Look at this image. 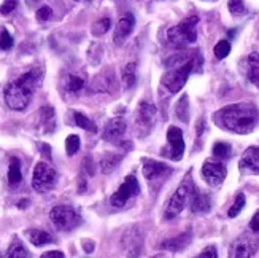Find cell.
Segmentation results:
<instances>
[{
    "mask_svg": "<svg viewBox=\"0 0 259 258\" xmlns=\"http://www.w3.org/2000/svg\"><path fill=\"white\" fill-rule=\"evenodd\" d=\"M218 126L235 134H250L259 123V110L251 102H238L215 113Z\"/></svg>",
    "mask_w": 259,
    "mask_h": 258,
    "instance_id": "obj_1",
    "label": "cell"
},
{
    "mask_svg": "<svg viewBox=\"0 0 259 258\" xmlns=\"http://www.w3.org/2000/svg\"><path fill=\"white\" fill-rule=\"evenodd\" d=\"M40 83H42V72L38 69L26 72L15 81H10L3 91L6 105L16 112L26 110Z\"/></svg>",
    "mask_w": 259,
    "mask_h": 258,
    "instance_id": "obj_2",
    "label": "cell"
},
{
    "mask_svg": "<svg viewBox=\"0 0 259 258\" xmlns=\"http://www.w3.org/2000/svg\"><path fill=\"white\" fill-rule=\"evenodd\" d=\"M202 63H203L202 56L199 54V51H197L194 54V58L189 59L188 63L181 64V65H176V67H170V69L164 73L162 80H161L162 86H164L166 90L169 93H172V94L181 91V88L186 85L189 73L197 70V65H199V69H201Z\"/></svg>",
    "mask_w": 259,
    "mask_h": 258,
    "instance_id": "obj_3",
    "label": "cell"
},
{
    "mask_svg": "<svg viewBox=\"0 0 259 258\" xmlns=\"http://www.w3.org/2000/svg\"><path fill=\"white\" fill-rule=\"evenodd\" d=\"M197 23H199V18L197 16H189L185 18L183 21L175 26L170 27L167 31V38L169 42L173 46H186L189 43H194L197 40Z\"/></svg>",
    "mask_w": 259,
    "mask_h": 258,
    "instance_id": "obj_4",
    "label": "cell"
},
{
    "mask_svg": "<svg viewBox=\"0 0 259 258\" xmlns=\"http://www.w3.org/2000/svg\"><path fill=\"white\" fill-rule=\"evenodd\" d=\"M56 169L45 161H40L33 167L32 187L37 193H48L56 185Z\"/></svg>",
    "mask_w": 259,
    "mask_h": 258,
    "instance_id": "obj_5",
    "label": "cell"
},
{
    "mask_svg": "<svg viewBox=\"0 0 259 258\" xmlns=\"http://www.w3.org/2000/svg\"><path fill=\"white\" fill-rule=\"evenodd\" d=\"M50 219L53 225L60 231H70V229L77 228L81 223V217L78 212L70 206H56L51 209Z\"/></svg>",
    "mask_w": 259,
    "mask_h": 258,
    "instance_id": "obj_6",
    "label": "cell"
},
{
    "mask_svg": "<svg viewBox=\"0 0 259 258\" xmlns=\"http://www.w3.org/2000/svg\"><path fill=\"white\" fill-rule=\"evenodd\" d=\"M194 183L191 182V179L188 177L181 185L176 188V192L173 193V196L169 201V206L166 210V217L167 219H173L176 217L183 209L186 207V204L191 201V196L194 193Z\"/></svg>",
    "mask_w": 259,
    "mask_h": 258,
    "instance_id": "obj_7",
    "label": "cell"
},
{
    "mask_svg": "<svg viewBox=\"0 0 259 258\" xmlns=\"http://www.w3.org/2000/svg\"><path fill=\"white\" fill-rule=\"evenodd\" d=\"M139 193H140V185H139L137 177H135V175H127L124 182H122V185L113 193V196L110 198V202L115 207H122L132 198L139 196Z\"/></svg>",
    "mask_w": 259,
    "mask_h": 258,
    "instance_id": "obj_8",
    "label": "cell"
},
{
    "mask_svg": "<svg viewBox=\"0 0 259 258\" xmlns=\"http://www.w3.org/2000/svg\"><path fill=\"white\" fill-rule=\"evenodd\" d=\"M164 156L172 161H180L185 153V140H183V132L180 128L170 126L167 131V148L162 150Z\"/></svg>",
    "mask_w": 259,
    "mask_h": 258,
    "instance_id": "obj_9",
    "label": "cell"
},
{
    "mask_svg": "<svg viewBox=\"0 0 259 258\" xmlns=\"http://www.w3.org/2000/svg\"><path fill=\"white\" fill-rule=\"evenodd\" d=\"M156 107L151 102H146V100H142L137 110V118H135V125L139 129V135L143 137L151 132V129L156 123Z\"/></svg>",
    "mask_w": 259,
    "mask_h": 258,
    "instance_id": "obj_10",
    "label": "cell"
},
{
    "mask_svg": "<svg viewBox=\"0 0 259 258\" xmlns=\"http://www.w3.org/2000/svg\"><path fill=\"white\" fill-rule=\"evenodd\" d=\"M259 249V241L251 236H240L229 250V258H251Z\"/></svg>",
    "mask_w": 259,
    "mask_h": 258,
    "instance_id": "obj_11",
    "label": "cell"
},
{
    "mask_svg": "<svg viewBox=\"0 0 259 258\" xmlns=\"http://www.w3.org/2000/svg\"><path fill=\"white\" fill-rule=\"evenodd\" d=\"M142 171H143V175H145V179L148 182L161 183L172 174V167H169L166 162H159L154 160H143Z\"/></svg>",
    "mask_w": 259,
    "mask_h": 258,
    "instance_id": "obj_12",
    "label": "cell"
},
{
    "mask_svg": "<svg viewBox=\"0 0 259 258\" xmlns=\"http://www.w3.org/2000/svg\"><path fill=\"white\" fill-rule=\"evenodd\" d=\"M202 175L208 185L218 187L224 182V179H226L228 171H226V167H224L223 162L205 161L202 166Z\"/></svg>",
    "mask_w": 259,
    "mask_h": 258,
    "instance_id": "obj_13",
    "label": "cell"
},
{
    "mask_svg": "<svg viewBox=\"0 0 259 258\" xmlns=\"http://www.w3.org/2000/svg\"><path fill=\"white\" fill-rule=\"evenodd\" d=\"M238 167L243 174H251L258 175L259 174V148L258 147H250L245 150L242 155Z\"/></svg>",
    "mask_w": 259,
    "mask_h": 258,
    "instance_id": "obj_14",
    "label": "cell"
},
{
    "mask_svg": "<svg viewBox=\"0 0 259 258\" xmlns=\"http://www.w3.org/2000/svg\"><path fill=\"white\" fill-rule=\"evenodd\" d=\"M134 26H135V16L132 15V13H126L124 16L119 18L116 27H115V35H113L115 43H116L118 46L124 43L126 38L132 33Z\"/></svg>",
    "mask_w": 259,
    "mask_h": 258,
    "instance_id": "obj_15",
    "label": "cell"
},
{
    "mask_svg": "<svg viewBox=\"0 0 259 258\" xmlns=\"http://www.w3.org/2000/svg\"><path fill=\"white\" fill-rule=\"evenodd\" d=\"M127 129L126 121L122 118H112L110 121H107V125L104 128V134L102 137L108 142H118L122 135H124Z\"/></svg>",
    "mask_w": 259,
    "mask_h": 258,
    "instance_id": "obj_16",
    "label": "cell"
},
{
    "mask_svg": "<svg viewBox=\"0 0 259 258\" xmlns=\"http://www.w3.org/2000/svg\"><path fill=\"white\" fill-rule=\"evenodd\" d=\"M210 209H212V199H210V196L194 190L193 196H191V210L194 214H205Z\"/></svg>",
    "mask_w": 259,
    "mask_h": 258,
    "instance_id": "obj_17",
    "label": "cell"
},
{
    "mask_svg": "<svg viewBox=\"0 0 259 258\" xmlns=\"http://www.w3.org/2000/svg\"><path fill=\"white\" fill-rule=\"evenodd\" d=\"M191 239H193V233L186 231V233H183V234L176 236V237H172V239L164 241L161 244V247L166 249V250H172V252H180V250L186 249L189 246Z\"/></svg>",
    "mask_w": 259,
    "mask_h": 258,
    "instance_id": "obj_18",
    "label": "cell"
},
{
    "mask_svg": "<svg viewBox=\"0 0 259 258\" xmlns=\"http://www.w3.org/2000/svg\"><path fill=\"white\" fill-rule=\"evenodd\" d=\"M26 236L35 247H43L53 242V236L43 229H27Z\"/></svg>",
    "mask_w": 259,
    "mask_h": 258,
    "instance_id": "obj_19",
    "label": "cell"
},
{
    "mask_svg": "<svg viewBox=\"0 0 259 258\" xmlns=\"http://www.w3.org/2000/svg\"><path fill=\"white\" fill-rule=\"evenodd\" d=\"M248 78L253 85L259 88V53L253 51L248 56Z\"/></svg>",
    "mask_w": 259,
    "mask_h": 258,
    "instance_id": "obj_20",
    "label": "cell"
},
{
    "mask_svg": "<svg viewBox=\"0 0 259 258\" xmlns=\"http://www.w3.org/2000/svg\"><path fill=\"white\" fill-rule=\"evenodd\" d=\"M21 180H23L21 161L13 156L10 160V167H8V182L10 185H18V183H21Z\"/></svg>",
    "mask_w": 259,
    "mask_h": 258,
    "instance_id": "obj_21",
    "label": "cell"
},
{
    "mask_svg": "<svg viewBox=\"0 0 259 258\" xmlns=\"http://www.w3.org/2000/svg\"><path fill=\"white\" fill-rule=\"evenodd\" d=\"M122 83H124L127 90L137 83V64L135 63H129L122 69Z\"/></svg>",
    "mask_w": 259,
    "mask_h": 258,
    "instance_id": "obj_22",
    "label": "cell"
},
{
    "mask_svg": "<svg viewBox=\"0 0 259 258\" xmlns=\"http://www.w3.org/2000/svg\"><path fill=\"white\" fill-rule=\"evenodd\" d=\"M121 160H122V155H110V156H105V158L100 161V171L104 172V174L113 172L115 169L119 166Z\"/></svg>",
    "mask_w": 259,
    "mask_h": 258,
    "instance_id": "obj_23",
    "label": "cell"
},
{
    "mask_svg": "<svg viewBox=\"0 0 259 258\" xmlns=\"http://www.w3.org/2000/svg\"><path fill=\"white\" fill-rule=\"evenodd\" d=\"M175 113H176V117L183 121V123H188V121H189V104H188V96H186V94H183L178 102H176Z\"/></svg>",
    "mask_w": 259,
    "mask_h": 258,
    "instance_id": "obj_24",
    "label": "cell"
},
{
    "mask_svg": "<svg viewBox=\"0 0 259 258\" xmlns=\"http://www.w3.org/2000/svg\"><path fill=\"white\" fill-rule=\"evenodd\" d=\"M85 86V80L78 77V75H69L67 77V81H65V90L72 93V94H77L83 90Z\"/></svg>",
    "mask_w": 259,
    "mask_h": 258,
    "instance_id": "obj_25",
    "label": "cell"
},
{
    "mask_svg": "<svg viewBox=\"0 0 259 258\" xmlns=\"http://www.w3.org/2000/svg\"><path fill=\"white\" fill-rule=\"evenodd\" d=\"M6 258H30L29 252L26 250V247L23 246L19 241H15L11 244V247L8 249V254H6Z\"/></svg>",
    "mask_w": 259,
    "mask_h": 258,
    "instance_id": "obj_26",
    "label": "cell"
},
{
    "mask_svg": "<svg viewBox=\"0 0 259 258\" xmlns=\"http://www.w3.org/2000/svg\"><path fill=\"white\" fill-rule=\"evenodd\" d=\"M112 27V19L110 18H102L99 19V21H95L92 24V33L95 37H100L104 35V33H107L108 31H110Z\"/></svg>",
    "mask_w": 259,
    "mask_h": 258,
    "instance_id": "obj_27",
    "label": "cell"
},
{
    "mask_svg": "<svg viewBox=\"0 0 259 258\" xmlns=\"http://www.w3.org/2000/svg\"><path fill=\"white\" fill-rule=\"evenodd\" d=\"M73 117H75V123H77V126H80L81 129H86V131H89V132H97V126H95L86 115L77 112Z\"/></svg>",
    "mask_w": 259,
    "mask_h": 258,
    "instance_id": "obj_28",
    "label": "cell"
},
{
    "mask_svg": "<svg viewBox=\"0 0 259 258\" xmlns=\"http://www.w3.org/2000/svg\"><path fill=\"white\" fill-rule=\"evenodd\" d=\"M213 155L220 160H228L230 158V155H232V148H230V145L226 144V142H216L213 147Z\"/></svg>",
    "mask_w": 259,
    "mask_h": 258,
    "instance_id": "obj_29",
    "label": "cell"
},
{
    "mask_svg": "<svg viewBox=\"0 0 259 258\" xmlns=\"http://www.w3.org/2000/svg\"><path fill=\"white\" fill-rule=\"evenodd\" d=\"M213 53H215L216 59H224V58H228L229 53H230V43L228 42V40H220V42L215 45Z\"/></svg>",
    "mask_w": 259,
    "mask_h": 258,
    "instance_id": "obj_30",
    "label": "cell"
},
{
    "mask_svg": "<svg viewBox=\"0 0 259 258\" xmlns=\"http://www.w3.org/2000/svg\"><path fill=\"white\" fill-rule=\"evenodd\" d=\"M245 194L243 193H238L237 196H235V201H234V204L230 206V209H229V212H228V215L230 217V219H234V217H237L238 214L242 212V209L245 207Z\"/></svg>",
    "mask_w": 259,
    "mask_h": 258,
    "instance_id": "obj_31",
    "label": "cell"
},
{
    "mask_svg": "<svg viewBox=\"0 0 259 258\" xmlns=\"http://www.w3.org/2000/svg\"><path fill=\"white\" fill-rule=\"evenodd\" d=\"M65 150H67V155H75L78 150H80V137L78 135H75V134H72V135H69L67 137V140H65Z\"/></svg>",
    "mask_w": 259,
    "mask_h": 258,
    "instance_id": "obj_32",
    "label": "cell"
},
{
    "mask_svg": "<svg viewBox=\"0 0 259 258\" xmlns=\"http://www.w3.org/2000/svg\"><path fill=\"white\" fill-rule=\"evenodd\" d=\"M13 37L11 33L6 31V29H2L0 31V48H2L3 51H8L13 48Z\"/></svg>",
    "mask_w": 259,
    "mask_h": 258,
    "instance_id": "obj_33",
    "label": "cell"
},
{
    "mask_svg": "<svg viewBox=\"0 0 259 258\" xmlns=\"http://www.w3.org/2000/svg\"><path fill=\"white\" fill-rule=\"evenodd\" d=\"M229 11L232 13V15L238 16V15H243L245 13V3L243 0H229Z\"/></svg>",
    "mask_w": 259,
    "mask_h": 258,
    "instance_id": "obj_34",
    "label": "cell"
},
{
    "mask_svg": "<svg viewBox=\"0 0 259 258\" xmlns=\"http://www.w3.org/2000/svg\"><path fill=\"white\" fill-rule=\"evenodd\" d=\"M16 6H18V0H5L2 6H0V13L2 15H10L11 11L16 10Z\"/></svg>",
    "mask_w": 259,
    "mask_h": 258,
    "instance_id": "obj_35",
    "label": "cell"
},
{
    "mask_svg": "<svg viewBox=\"0 0 259 258\" xmlns=\"http://www.w3.org/2000/svg\"><path fill=\"white\" fill-rule=\"evenodd\" d=\"M51 15H53V10L50 8V6H42L38 11H37V19L38 21H48V19L51 18Z\"/></svg>",
    "mask_w": 259,
    "mask_h": 258,
    "instance_id": "obj_36",
    "label": "cell"
},
{
    "mask_svg": "<svg viewBox=\"0 0 259 258\" xmlns=\"http://www.w3.org/2000/svg\"><path fill=\"white\" fill-rule=\"evenodd\" d=\"M194 258H218L216 247L215 246H208L207 249H203L202 252L197 257H194Z\"/></svg>",
    "mask_w": 259,
    "mask_h": 258,
    "instance_id": "obj_37",
    "label": "cell"
},
{
    "mask_svg": "<svg viewBox=\"0 0 259 258\" xmlns=\"http://www.w3.org/2000/svg\"><path fill=\"white\" fill-rule=\"evenodd\" d=\"M250 229H251V231H255V233H259V212H256L253 215V219H251Z\"/></svg>",
    "mask_w": 259,
    "mask_h": 258,
    "instance_id": "obj_38",
    "label": "cell"
},
{
    "mask_svg": "<svg viewBox=\"0 0 259 258\" xmlns=\"http://www.w3.org/2000/svg\"><path fill=\"white\" fill-rule=\"evenodd\" d=\"M40 258H64V254L60 250H50V252H45Z\"/></svg>",
    "mask_w": 259,
    "mask_h": 258,
    "instance_id": "obj_39",
    "label": "cell"
},
{
    "mask_svg": "<svg viewBox=\"0 0 259 258\" xmlns=\"http://www.w3.org/2000/svg\"><path fill=\"white\" fill-rule=\"evenodd\" d=\"M27 204H29V201H27V199H24V201H21V202H19V209H26L27 207Z\"/></svg>",
    "mask_w": 259,
    "mask_h": 258,
    "instance_id": "obj_40",
    "label": "cell"
},
{
    "mask_svg": "<svg viewBox=\"0 0 259 258\" xmlns=\"http://www.w3.org/2000/svg\"><path fill=\"white\" fill-rule=\"evenodd\" d=\"M212 2H213V0H212Z\"/></svg>",
    "mask_w": 259,
    "mask_h": 258,
    "instance_id": "obj_41",
    "label": "cell"
}]
</instances>
